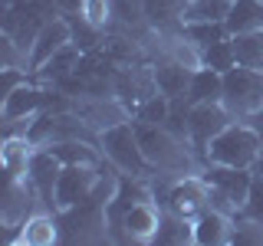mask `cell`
Masks as SVG:
<instances>
[{
  "label": "cell",
  "instance_id": "obj_19",
  "mask_svg": "<svg viewBox=\"0 0 263 246\" xmlns=\"http://www.w3.org/2000/svg\"><path fill=\"white\" fill-rule=\"evenodd\" d=\"M184 10H187V0H145L148 23L158 30L184 27Z\"/></svg>",
  "mask_w": 263,
  "mask_h": 246
},
{
  "label": "cell",
  "instance_id": "obj_21",
  "mask_svg": "<svg viewBox=\"0 0 263 246\" xmlns=\"http://www.w3.org/2000/svg\"><path fill=\"white\" fill-rule=\"evenodd\" d=\"M187 39H191L194 46H214L220 43V39H230V30H227V20H208V23H184L181 27Z\"/></svg>",
  "mask_w": 263,
  "mask_h": 246
},
{
  "label": "cell",
  "instance_id": "obj_22",
  "mask_svg": "<svg viewBox=\"0 0 263 246\" xmlns=\"http://www.w3.org/2000/svg\"><path fill=\"white\" fill-rule=\"evenodd\" d=\"M46 148H49V151H53L63 164H92V168H99V154H96L86 141H79V138L53 141V145H46Z\"/></svg>",
  "mask_w": 263,
  "mask_h": 246
},
{
  "label": "cell",
  "instance_id": "obj_11",
  "mask_svg": "<svg viewBox=\"0 0 263 246\" xmlns=\"http://www.w3.org/2000/svg\"><path fill=\"white\" fill-rule=\"evenodd\" d=\"M171 210L181 213V217L191 220L194 213L201 217L204 210H208V200H211V184L208 180H194V177H184L181 184H175V191H171Z\"/></svg>",
  "mask_w": 263,
  "mask_h": 246
},
{
  "label": "cell",
  "instance_id": "obj_24",
  "mask_svg": "<svg viewBox=\"0 0 263 246\" xmlns=\"http://www.w3.org/2000/svg\"><path fill=\"white\" fill-rule=\"evenodd\" d=\"M234 0H187L184 23H208V20H227Z\"/></svg>",
  "mask_w": 263,
  "mask_h": 246
},
{
  "label": "cell",
  "instance_id": "obj_33",
  "mask_svg": "<svg viewBox=\"0 0 263 246\" xmlns=\"http://www.w3.org/2000/svg\"><path fill=\"white\" fill-rule=\"evenodd\" d=\"M56 4H60V13H63V16L86 13V0H56Z\"/></svg>",
  "mask_w": 263,
  "mask_h": 246
},
{
  "label": "cell",
  "instance_id": "obj_32",
  "mask_svg": "<svg viewBox=\"0 0 263 246\" xmlns=\"http://www.w3.org/2000/svg\"><path fill=\"white\" fill-rule=\"evenodd\" d=\"M16 86H23V76L16 66H4V95H10Z\"/></svg>",
  "mask_w": 263,
  "mask_h": 246
},
{
  "label": "cell",
  "instance_id": "obj_17",
  "mask_svg": "<svg viewBox=\"0 0 263 246\" xmlns=\"http://www.w3.org/2000/svg\"><path fill=\"white\" fill-rule=\"evenodd\" d=\"M158 223H161V217L148 207V200L128 207L125 213H122V220H119V227H125V233L135 236V240H148V236H155V233H158Z\"/></svg>",
  "mask_w": 263,
  "mask_h": 246
},
{
  "label": "cell",
  "instance_id": "obj_6",
  "mask_svg": "<svg viewBox=\"0 0 263 246\" xmlns=\"http://www.w3.org/2000/svg\"><path fill=\"white\" fill-rule=\"evenodd\" d=\"M204 180L211 184V200H224L227 210H243L247 194H250V184H253V174L247 168L211 164Z\"/></svg>",
  "mask_w": 263,
  "mask_h": 246
},
{
  "label": "cell",
  "instance_id": "obj_10",
  "mask_svg": "<svg viewBox=\"0 0 263 246\" xmlns=\"http://www.w3.org/2000/svg\"><path fill=\"white\" fill-rule=\"evenodd\" d=\"M66 43H72L69 20H66V16H53V20H49L46 27L36 33V39H33V49H30V56H27V66L36 72L40 66H43L53 53H60Z\"/></svg>",
  "mask_w": 263,
  "mask_h": 246
},
{
  "label": "cell",
  "instance_id": "obj_7",
  "mask_svg": "<svg viewBox=\"0 0 263 246\" xmlns=\"http://www.w3.org/2000/svg\"><path fill=\"white\" fill-rule=\"evenodd\" d=\"M230 125V112L224 109V102H201L191 105L187 115V138L197 145V151L208 154V145Z\"/></svg>",
  "mask_w": 263,
  "mask_h": 246
},
{
  "label": "cell",
  "instance_id": "obj_20",
  "mask_svg": "<svg viewBox=\"0 0 263 246\" xmlns=\"http://www.w3.org/2000/svg\"><path fill=\"white\" fill-rule=\"evenodd\" d=\"M234 39V56L237 66H247V69L263 72V30H250V33H237Z\"/></svg>",
  "mask_w": 263,
  "mask_h": 246
},
{
  "label": "cell",
  "instance_id": "obj_16",
  "mask_svg": "<svg viewBox=\"0 0 263 246\" xmlns=\"http://www.w3.org/2000/svg\"><path fill=\"white\" fill-rule=\"evenodd\" d=\"M227 30H230V36L263 30V0H234L227 13Z\"/></svg>",
  "mask_w": 263,
  "mask_h": 246
},
{
  "label": "cell",
  "instance_id": "obj_8",
  "mask_svg": "<svg viewBox=\"0 0 263 246\" xmlns=\"http://www.w3.org/2000/svg\"><path fill=\"white\" fill-rule=\"evenodd\" d=\"M99 171L92 164H63V174L56 180V210H69L92 194Z\"/></svg>",
  "mask_w": 263,
  "mask_h": 246
},
{
  "label": "cell",
  "instance_id": "obj_29",
  "mask_svg": "<svg viewBox=\"0 0 263 246\" xmlns=\"http://www.w3.org/2000/svg\"><path fill=\"white\" fill-rule=\"evenodd\" d=\"M23 243H53L56 240V230L53 223H49L46 217H36V220H30L27 230H23V236H20Z\"/></svg>",
  "mask_w": 263,
  "mask_h": 246
},
{
  "label": "cell",
  "instance_id": "obj_9",
  "mask_svg": "<svg viewBox=\"0 0 263 246\" xmlns=\"http://www.w3.org/2000/svg\"><path fill=\"white\" fill-rule=\"evenodd\" d=\"M63 174V161L53 151H33L27 164V180L33 184V191L40 194V200L46 207H56V180Z\"/></svg>",
  "mask_w": 263,
  "mask_h": 246
},
{
  "label": "cell",
  "instance_id": "obj_31",
  "mask_svg": "<svg viewBox=\"0 0 263 246\" xmlns=\"http://www.w3.org/2000/svg\"><path fill=\"white\" fill-rule=\"evenodd\" d=\"M243 213L250 220H260L263 223V177L257 174L250 184V194H247V203H243Z\"/></svg>",
  "mask_w": 263,
  "mask_h": 246
},
{
  "label": "cell",
  "instance_id": "obj_15",
  "mask_svg": "<svg viewBox=\"0 0 263 246\" xmlns=\"http://www.w3.org/2000/svg\"><path fill=\"white\" fill-rule=\"evenodd\" d=\"M230 233H234V227L227 223L224 210H204L194 220V243H230Z\"/></svg>",
  "mask_w": 263,
  "mask_h": 246
},
{
  "label": "cell",
  "instance_id": "obj_2",
  "mask_svg": "<svg viewBox=\"0 0 263 246\" xmlns=\"http://www.w3.org/2000/svg\"><path fill=\"white\" fill-rule=\"evenodd\" d=\"M263 154V141L250 125H227L208 145L211 164H230V168H250Z\"/></svg>",
  "mask_w": 263,
  "mask_h": 246
},
{
  "label": "cell",
  "instance_id": "obj_3",
  "mask_svg": "<svg viewBox=\"0 0 263 246\" xmlns=\"http://www.w3.org/2000/svg\"><path fill=\"white\" fill-rule=\"evenodd\" d=\"M132 125H135L138 145H142L148 164H158L161 171H187L191 158H187V151L181 148L184 138L171 135L164 125H148V121H138V118L132 121Z\"/></svg>",
  "mask_w": 263,
  "mask_h": 246
},
{
  "label": "cell",
  "instance_id": "obj_30",
  "mask_svg": "<svg viewBox=\"0 0 263 246\" xmlns=\"http://www.w3.org/2000/svg\"><path fill=\"white\" fill-rule=\"evenodd\" d=\"M230 243H263V223H260V220H250V217H247L243 223L234 227Z\"/></svg>",
  "mask_w": 263,
  "mask_h": 246
},
{
  "label": "cell",
  "instance_id": "obj_12",
  "mask_svg": "<svg viewBox=\"0 0 263 246\" xmlns=\"http://www.w3.org/2000/svg\"><path fill=\"white\" fill-rule=\"evenodd\" d=\"M43 89L36 86H16L10 95H4V118L7 121H16V118H30V115H36L43 109Z\"/></svg>",
  "mask_w": 263,
  "mask_h": 246
},
{
  "label": "cell",
  "instance_id": "obj_4",
  "mask_svg": "<svg viewBox=\"0 0 263 246\" xmlns=\"http://www.w3.org/2000/svg\"><path fill=\"white\" fill-rule=\"evenodd\" d=\"M224 109L237 118L263 112V72L234 66L224 72Z\"/></svg>",
  "mask_w": 263,
  "mask_h": 246
},
{
  "label": "cell",
  "instance_id": "obj_14",
  "mask_svg": "<svg viewBox=\"0 0 263 246\" xmlns=\"http://www.w3.org/2000/svg\"><path fill=\"white\" fill-rule=\"evenodd\" d=\"M187 102H191V105L224 102V72L201 66V69L194 72V79H191V89H187Z\"/></svg>",
  "mask_w": 263,
  "mask_h": 246
},
{
  "label": "cell",
  "instance_id": "obj_13",
  "mask_svg": "<svg viewBox=\"0 0 263 246\" xmlns=\"http://www.w3.org/2000/svg\"><path fill=\"white\" fill-rule=\"evenodd\" d=\"M191 79H194V69H187L184 63H164L155 69V86L168 98H184L187 89H191Z\"/></svg>",
  "mask_w": 263,
  "mask_h": 246
},
{
  "label": "cell",
  "instance_id": "obj_23",
  "mask_svg": "<svg viewBox=\"0 0 263 246\" xmlns=\"http://www.w3.org/2000/svg\"><path fill=\"white\" fill-rule=\"evenodd\" d=\"M158 243H191L194 240V223H187V217L171 210L168 217H161L158 233H155Z\"/></svg>",
  "mask_w": 263,
  "mask_h": 246
},
{
  "label": "cell",
  "instance_id": "obj_1",
  "mask_svg": "<svg viewBox=\"0 0 263 246\" xmlns=\"http://www.w3.org/2000/svg\"><path fill=\"white\" fill-rule=\"evenodd\" d=\"M60 13L56 0H7L4 10V36H10L20 46L23 56H30L36 33Z\"/></svg>",
  "mask_w": 263,
  "mask_h": 246
},
{
  "label": "cell",
  "instance_id": "obj_25",
  "mask_svg": "<svg viewBox=\"0 0 263 246\" xmlns=\"http://www.w3.org/2000/svg\"><path fill=\"white\" fill-rule=\"evenodd\" d=\"M201 63L208 69H217V72H227L237 66V56H234V39H220L214 46H204L201 49Z\"/></svg>",
  "mask_w": 263,
  "mask_h": 246
},
{
  "label": "cell",
  "instance_id": "obj_34",
  "mask_svg": "<svg viewBox=\"0 0 263 246\" xmlns=\"http://www.w3.org/2000/svg\"><path fill=\"white\" fill-rule=\"evenodd\" d=\"M257 174L263 177V154H260V158H257Z\"/></svg>",
  "mask_w": 263,
  "mask_h": 246
},
{
  "label": "cell",
  "instance_id": "obj_27",
  "mask_svg": "<svg viewBox=\"0 0 263 246\" xmlns=\"http://www.w3.org/2000/svg\"><path fill=\"white\" fill-rule=\"evenodd\" d=\"M171 112V98L168 95H148L142 105H138V121H148V125H164Z\"/></svg>",
  "mask_w": 263,
  "mask_h": 246
},
{
  "label": "cell",
  "instance_id": "obj_28",
  "mask_svg": "<svg viewBox=\"0 0 263 246\" xmlns=\"http://www.w3.org/2000/svg\"><path fill=\"white\" fill-rule=\"evenodd\" d=\"M27 164H30L27 138H23V141H7V148H4V168H7V177H20V171L27 174Z\"/></svg>",
  "mask_w": 263,
  "mask_h": 246
},
{
  "label": "cell",
  "instance_id": "obj_26",
  "mask_svg": "<svg viewBox=\"0 0 263 246\" xmlns=\"http://www.w3.org/2000/svg\"><path fill=\"white\" fill-rule=\"evenodd\" d=\"M112 20L122 23L125 30H135L142 23H148L145 0H112Z\"/></svg>",
  "mask_w": 263,
  "mask_h": 246
},
{
  "label": "cell",
  "instance_id": "obj_5",
  "mask_svg": "<svg viewBox=\"0 0 263 246\" xmlns=\"http://www.w3.org/2000/svg\"><path fill=\"white\" fill-rule=\"evenodd\" d=\"M102 148H105V154L112 158L115 168L132 171V174H145L148 158H145L142 145H138L135 125H128V121H115L112 128H105L102 131Z\"/></svg>",
  "mask_w": 263,
  "mask_h": 246
},
{
  "label": "cell",
  "instance_id": "obj_18",
  "mask_svg": "<svg viewBox=\"0 0 263 246\" xmlns=\"http://www.w3.org/2000/svg\"><path fill=\"white\" fill-rule=\"evenodd\" d=\"M79 59H82V49H79L76 43H66L60 53H53L36 72H40V76H43L46 82H63V79H69L72 72H76Z\"/></svg>",
  "mask_w": 263,
  "mask_h": 246
}]
</instances>
